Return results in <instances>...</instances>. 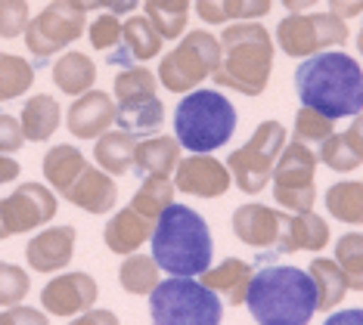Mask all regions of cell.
Instances as JSON below:
<instances>
[{
    "label": "cell",
    "instance_id": "cell-1",
    "mask_svg": "<svg viewBox=\"0 0 363 325\" xmlns=\"http://www.w3.org/2000/svg\"><path fill=\"white\" fill-rule=\"evenodd\" d=\"M295 93L301 106L326 118H354L363 112V69L342 50L308 56L295 69Z\"/></svg>",
    "mask_w": 363,
    "mask_h": 325
},
{
    "label": "cell",
    "instance_id": "cell-2",
    "mask_svg": "<svg viewBox=\"0 0 363 325\" xmlns=\"http://www.w3.org/2000/svg\"><path fill=\"white\" fill-rule=\"evenodd\" d=\"M152 257L159 270L171 276H202L211 266V232L199 211L186 205H168L155 217L152 227Z\"/></svg>",
    "mask_w": 363,
    "mask_h": 325
},
{
    "label": "cell",
    "instance_id": "cell-3",
    "mask_svg": "<svg viewBox=\"0 0 363 325\" xmlns=\"http://www.w3.org/2000/svg\"><path fill=\"white\" fill-rule=\"evenodd\" d=\"M245 307L258 325H308L317 313L311 273L298 266H264L252 276Z\"/></svg>",
    "mask_w": 363,
    "mask_h": 325
},
{
    "label": "cell",
    "instance_id": "cell-4",
    "mask_svg": "<svg viewBox=\"0 0 363 325\" xmlns=\"http://www.w3.org/2000/svg\"><path fill=\"white\" fill-rule=\"evenodd\" d=\"M220 40V65L214 84L242 96H261L274 72V38L258 22L227 25Z\"/></svg>",
    "mask_w": 363,
    "mask_h": 325
},
{
    "label": "cell",
    "instance_id": "cell-5",
    "mask_svg": "<svg viewBox=\"0 0 363 325\" xmlns=\"http://www.w3.org/2000/svg\"><path fill=\"white\" fill-rule=\"evenodd\" d=\"M236 130V108L220 90H189L174 108V137L189 152H214Z\"/></svg>",
    "mask_w": 363,
    "mask_h": 325
},
{
    "label": "cell",
    "instance_id": "cell-6",
    "mask_svg": "<svg viewBox=\"0 0 363 325\" xmlns=\"http://www.w3.org/2000/svg\"><path fill=\"white\" fill-rule=\"evenodd\" d=\"M152 325H220L224 304L193 276H171L150 295Z\"/></svg>",
    "mask_w": 363,
    "mask_h": 325
},
{
    "label": "cell",
    "instance_id": "cell-7",
    "mask_svg": "<svg viewBox=\"0 0 363 325\" xmlns=\"http://www.w3.org/2000/svg\"><path fill=\"white\" fill-rule=\"evenodd\" d=\"M218 65H220V40L208 35V31L196 28L180 38V44L171 53L162 56L155 78L171 93H189L205 78H211L218 72Z\"/></svg>",
    "mask_w": 363,
    "mask_h": 325
},
{
    "label": "cell",
    "instance_id": "cell-8",
    "mask_svg": "<svg viewBox=\"0 0 363 325\" xmlns=\"http://www.w3.org/2000/svg\"><path fill=\"white\" fill-rule=\"evenodd\" d=\"M289 143V133L279 121H264L258 124V130L249 137V143L242 149H233L227 158L230 177L242 193L258 195L264 193V186L274 177L277 158Z\"/></svg>",
    "mask_w": 363,
    "mask_h": 325
},
{
    "label": "cell",
    "instance_id": "cell-9",
    "mask_svg": "<svg viewBox=\"0 0 363 325\" xmlns=\"http://www.w3.org/2000/svg\"><path fill=\"white\" fill-rule=\"evenodd\" d=\"M270 183H274L277 205L286 207L289 214L313 211V202H317V152L298 139L286 143V149L277 158Z\"/></svg>",
    "mask_w": 363,
    "mask_h": 325
},
{
    "label": "cell",
    "instance_id": "cell-10",
    "mask_svg": "<svg viewBox=\"0 0 363 325\" xmlns=\"http://www.w3.org/2000/svg\"><path fill=\"white\" fill-rule=\"evenodd\" d=\"M348 25L335 13H289L277 25V44L286 56L308 59L329 47H342L348 40Z\"/></svg>",
    "mask_w": 363,
    "mask_h": 325
},
{
    "label": "cell",
    "instance_id": "cell-11",
    "mask_svg": "<svg viewBox=\"0 0 363 325\" xmlns=\"http://www.w3.org/2000/svg\"><path fill=\"white\" fill-rule=\"evenodd\" d=\"M87 13H81L78 6H72L69 0H50L26 28V47L38 59H50L53 53H60L69 44L84 35Z\"/></svg>",
    "mask_w": 363,
    "mask_h": 325
},
{
    "label": "cell",
    "instance_id": "cell-12",
    "mask_svg": "<svg viewBox=\"0 0 363 325\" xmlns=\"http://www.w3.org/2000/svg\"><path fill=\"white\" fill-rule=\"evenodd\" d=\"M56 193L44 183H22L13 195L0 198V241L22 236L56 217Z\"/></svg>",
    "mask_w": 363,
    "mask_h": 325
},
{
    "label": "cell",
    "instance_id": "cell-13",
    "mask_svg": "<svg viewBox=\"0 0 363 325\" xmlns=\"http://www.w3.org/2000/svg\"><path fill=\"white\" fill-rule=\"evenodd\" d=\"M289 223L292 214L277 211V207L249 202L239 205L233 211V232L242 245L255 248L264 254H286V239H289Z\"/></svg>",
    "mask_w": 363,
    "mask_h": 325
},
{
    "label": "cell",
    "instance_id": "cell-14",
    "mask_svg": "<svg viewBox=\"0 0 363 325\" xmlns=\"http://www.w3.org/2000/svg\"><path fill=\"white\" fill-rule=\"evenodd\" d=\"M174 186L180 193L196 195V198H220L233 186V177H230L227 164L218 161L214 155L193 152L189 158H180L174 171Z\"/></svg>",
    "mask_w": 363,
    "mask_h": 325
},
{
    "label": "cell",
    "instance_id": "cell-15",
    "mask_svg": "<svg viewBox=\"0 0 363 325\" xmlns=\"http://www.w3.org/2000/svg\"><path fill=\"white\" fill-rule=\"evenodd\" d=\"M100 297V285L90 273H60L40 291V307L50 316H78Z\"/></svg>",
    "mask_w": 363,
    "mask_h": 325
},
{
    "label": "cell",
    "instance_id": "cell-16",
    "mask_svg": "<svg viewBox=\"0 0 363 325\" xmlns=\"http://www.w3.org/2000/svg\"><path fill=\"white\" fill-rule=\"evenodd\" d=\"M112 124H115V99L109 93H103V90L81 93L69 106V115H65V127L78 139L103 137L106 130H112Z\"/></svg>",
    "mask_w": 363,
    "mask_h": 325
},
{
    "label": "cell",
    "instance_id": "cell-17",
    "mask_svg": "<svg viewBox=\"0 0 363 325\" xmlns=\"http://www.w3.org/2000/svg\"><path fill=\"white\" fill-rule=\"evenodd\" d=\"M75 227H47L26 245V261L35 273H60L75 257Z\"/></svg>",
    "mask_w": 363,
    "mask_h": 325
},
{
    "label": "cell",
    "instance_id": "cell-18",
    "mask_svg": "<svg viewBox=\"0 0 363 325\" xmlns=\"http://www.w3.org/2000/svg\"><path fill=\"white\" fill-rule=\"evenodd\" d=\"M62 198H69L72 205L81 207V211H87V214H109L115 207V202H118V186H115L112 173L87 164Z\"/></svg>",
    "mask_w": 363,
    "mask_h": 325
},
{
    "label": "cell",
    "instance_id": "cell-19",
    "mask_svg": "<svg viewBox=\"0 0 363 325\" xmlns=\"http://www.w3.org/2000/svg\"><path fill=\"white\" fill-rule=\"evenodd\" d=\"M121 50L109 53L112 65H130V62H146L155 59L162 50V35L155 31V25L146 16H130L128 22H121Z\"/></svg>",
    "mask_w": 363,
    "mask_h": 325
},
{
    "label": "cell",
    "instance_id": "cell-20",
    "mask_svg": "<svg viewBox=\"0 0 363 325\" xmlns=\"http://www.w3.org/2000/svg\"><path fill=\"white\" fill-rule=\"evenodd\" d=\"M152 227H155V220L143 217L140 211H134V207L128 205V207H121L109 223H106L103 241H106V248H109L112 254H125L128 257V254L140 251V248L150 241Z\"/></svg>",
    "mask_w": 363,
    "mask_h": 325
},
{
    "label": "cell",
    "instance_id": "cell-21",
    "mask_svg": "<svg viewBox=\"0 0 363 325\" xmlns=\"http://www.w3.org/2000/svg\"><path fill=\"white\" fill-rule=\"evenodd\" d=\"M252 263L239 261V257H227V261H220L218 266H208V270L199 276L202 285H208L218 297H224L230 307H239L245 304V297H249V285H252Z\"/></svg>",
    "mask_w": 363,
    "mask_h": 325
},
{
    "label": "cell",
    "instance_id": "cell-22",
    "mask_svg": "<svg viewBox=\"0 0 363 325\" xmlns=\"http://www.w3.org/2000/svg\"><path fill=\"white\" fill-rule=\"evenodd\" d=\"M134 155H137V133L106 130L103 137H96V146H94L96 168H103L112 177H125L134 168Z\"/></svg>",
    "mask_w": 363,
    "mask_h": 325
},
{
    "label": "cell",
    "instance_id": "cell-23",
    "mask_svg": "<svg viewBox=\"0 0 363 325\" xmlns=\"http://www.w3.org/2000/svg\"><path fill=\"white\" fill-rule=\"evenodd\" d=\"M60 121H62V108L50 93H38L26 99L19 115L22 133H26L28 143H47L56 133V127H60Z\"/></svg>",
    "mask_w": 363,
    "mask_h": 325
},
{
    "label": "cell",
    "instance_id": "cell-24",
    "mask_svg": "<svg viewBox=\"0 0 363 325\" xmlns=\"http://www.w3.org/2000/svg\"><path fill=\"white\" fill-rule=\"evenodd\" d=\"M162 118H164V106L155 93L115 99V124L128 133H152L159 130Z\"/></svg>",
    "mask_w": 363,
    "mask_h": 325
},
{
    "label": "cell",
    "instance_id": "cell-25",
    "mask_svg": "<svg viewBox=\"0 0 363 325\" xmlns=\"http://www.w3.org/2000/svg\"><path fill=\"white\" fill-rule=\"evenodd\" d=\"M180 164V143L177 137H150L137 143L134 168L152 177H174Z\"/></svg>",
    "mask_w": 363,
    "mask_h": 325
},
{
    "label": "cell",
    "instance_id": "cell-26",
    "mask_svg": "<svg viewBox=\"0 0 363 325\" xmlns=\"http://www.w3.org/2000/svg\"><path fill=\"white\" fill-rule=\"evenodd\" d=\"M274 0H196V13L208 25L224 22H255L270 13Z\"/></svg>",
    "mask_w": 363,
    "mask_h": 325
},
{
    "label": "cell",
    "instance_id": "cell-27",
    "mask_svg": "<svg viewBox=\"0 0 363 325\" xmlns=\"http://www.w3.org/2000/svg\"><path fill=\"white\" fill-rule=\"evenodd\" d=\"M84 168H87V158L81 155V149L69 146V143L47 149V155H44V180L50 183V189L60 195L69 193L72 183L81 177Z\"/></svg>",
    "mask_w": 363,
    "mask_h": 325
},
{
    "label": "cell",
    "instance_id": "cell-28",
    "mask_svg": "<svg viewBox=\"0 0 363 325\" xmlns=\"http://www.w3.org/2000/svg\"><path fill=\"white\" fill-rule=\"evenodd\" d=\"M94 81H96V65L87 53L69 50V53H62L53 65V84L60 87L65 96L87 93V90H94Z\"/></svg>",
    "mask_w": 363,
    "mask_h": 325
},
{
    "label": "cell",
    "instance_id": "cell-29",
    "mask_svg": "<svg viewBox=\"0 0 363 325\" xmlns=\"http://www.w3.org/2000/svg\"><path fill=\"white\" fill-rule=\"evenodd\" d=\"M311 279H313V291H317V313H329L348 295V282L342 276V266L329 257H313L311 261Z\"/></svg>",
    "mask_w": 363,
    "mask_h": 325
},
{
    "label": "cell",
    "instance_id": "cell-30",
    "mask_svg": "<svg viewBox=\"0 0 363 325\" xmlns=\"http://www.w3.org/2000/svg\"><path fill=\"white\" fill-rule=\"evenodd\" d=\"M326 211L338 223L363 227V180H342L326 189Z\"/></svg>",
    "mask_w": 363,
    "mask_h": 325
},
{
    "label": "cell",
    "instance_id": "cell-31",
    "mask_svg": "<svg viewBox=\"0 0 363 325\" xmlns=\"http://www.w3.org/2000/svg\"><path fill=\"white\" fill-rule=\"evenodd\" d=\"M329 245V223L320 214H292V223H289V239H286V254L295 251H313Z\"/></svg>",
    "mask_w": 363,
    "mask_h": 325
},
{
    "label": "cell",
    "instance_id": "cell-32",
    "mask_svg": "<svg viewBox=\"0 0 363 325\" xmlns=\"http://www.w3.org/2000/svg\"><path fill=\"white\" fill-rule=\"evenodd\" d=\"M118 282H121V288H125L128 295L146 297V295H152L155 285L162 282V270H159V263H155L152 254L134 251V254L125 257V263H121Z\"/></svg>",
    "mask_w": 363,
    "mask_h": 325
},
{
    "label": "cell",
    "instance_id": "cell-33",
    "mask_svg": "<svg viewBox=\"0 0 363 325\" xmlns=\"http://www.w3.org/2000/svg\"><path fill=\"white\" fill-rule=\"evenodd\" d=\"M146 19L155 25L162 40H177L186 31L189 0H146Z\"/></svg>",
    "mask_w": 363,
    "mask_h": 325
},
{
    "label": "cell",
    "instance_id": "cell-34",
    "mask_svg": "<svg viewBox=\"0 0 363 325\" xmlns=\"http://www.w3.org/2000/svg\"><path fill=\"white\" fill-rule=\"evenodd\" d=\"M174 195H177V186L171 177H152V173H146V180L140 183V189L130 198V207L143 217H150V220H155L164 207L174 205Z\"/></svg>",
    "mask_w": 363,
    "mask_h": 325
},
{
    "label": "cell",
    "instance_id": "cell-35",
    "mask_svg": "<svg viewBox=\"0 0 363 325\" xmlns=\"http://www.w3.org/2000/svg\"><path fill=\"white\" fill-rule=\"evenodd\" d=\"M35 84V65L22 56L0 53V103L26 96Z\"/></svg>",
    "mask_w": 363,
    "mask_h": 325
},
{
    "label": "cell",
    "instance_id": "cell-36",
    "mask_svg": "<svg viewBox=\"0 0 363 325\" xmlns=\"http://www.w3.org/2000/svg\"><path fill=\"white\" fill-rule=\"evenodd\" d=\"M335 263L342 266L348 291H363V232H345L335 241Z\"/></svg>",
    "mask_w": 363,
    "mask_h": 325
},
{
    "label": "cell",
    "instance_id": "cell-37",
    "mask_svg": "<svg viewBox=\"0 0 363 325\" xmlns=\"http://www.w3.org/2000/svg\"><path fill=\"white\" fill-rule=\"evenodd\" d=\"M295 137L292 139H298V143L304 146H311V149H317L323 139H329L335 133L333 127V118H326V115H320L317 108H308V106H301L298 108V115H295Z\"/></svg>",
    "mask_w": 363,
    "mask_h": 325
},
{
    "label": "cell",
    "instance_id": "cell-38",
    "mask_svg": "<svg viewBox=\"0 0 363 325\" xmlns=\"http://www.w3.org/2000/svg\"><path fill=\"white\" fill-rule=\"evenodd\" d=\"M317 161H323L326 168H333L338 173H351L360 168V158L357 152L348 146V139H345V133H333L329 139H323V143L317 146Z\"/></svg>",
    "mask_w": 363,
    "mask_h": 325
},
{
    "label": "cell",
    "instance_id": "cell-39",
    "mask_svg": "<svg viewBox=\"0 0 363 325\" xmlns=\"http://www.w3.org/2000/svg\"><path fill=\"white\" fill-rule=\"evenodd\" d=\"M31 279L22 266L16 263H0V307H16L22 304V297H28Z\"/></svg>",
    "mask_w": 363,
    "mask_h": 325
},
{
    "label": "cell",
    "instance_id": "cell-40",
    "mask_svg": "<svg viewBox=\"0 0 363 325\" xmlns=\"http://www.w3.org/2000/svg\"><path fill=\"white\" fill-rule=\"evenodd\" d=\"M159 87V78L150 69H125L115 74V99H130V96H150Z\"/></svg>",
    "mask_w": 363,
    "mask_h": 325
},
{
    "label": "cell",
    "instance_id": "cell-41",
    "mask_svg": "<svg viewBox=\"0 0 363 325\" xmlns=\"http://www.w3.org/2000/svg\"><path fill=\"white\" fill-rule=\"evenodd\" d=\"M28 22H31L28 0H0V38L13 40L26 35Z\"/></svg>",
    "mask_w": 363,
    "mask_h": 325
},
{
    "label": "cell",
    "instance_id": "cell-42",
    "mask_svg": "<svg viewBox=\"0 0 363 325\" xmlns=\"http://www.w3.org/2000/svg\"><path fill=\"white\" fill-rule=\"evenodd\" d=\"M87 35H90V47H94V50H106V53H109L112 47L121 44V22H118V16H115V13L96 16V19L90 22Z\"/></svg>",
    "mask_w": 363,
    "mask_h": 325
},
{
    "label": "cell",
    "instance_id": "cell-43",
    "mask_svg": "<svg viewBox=\"0 0 363 325\" xmlns=\"http://www.w3.org/2000/svg\"><path fill=\"white\" fill-rule=\"evenodd\" d=\"M26 146V133H22L19 118L13 115H0V155H13Z\"/></svg>",
    "mask_w": 363,
    "mask_h": 325
},
{
    "label": "cell",
    "instance_id": "cell-44",
    "mask_svg": "<svg viewBox=\"0 0 363 325\" xmlns=\"http://www.w3.org/2000/svg\"><path fill=\"white\" fill-rule=\"evenodd\" d=\"M0 319H4V325H50L44 313L35 310V307H26V304L6 307V310L0 313Z\"/></svg>",
    "mask_w": 363,
    "mask_h": 325
},
{
    "label": "cell",
    "instance_id": "cell-45",
    "mask_svg": "<svg viewBox=\"0 0 363 325\" xmlns=\"http://www.w3.org/2000/svg\"><path fill=\"white\" fill-rule=\"evenodd\" d=\"M69 325H121V322H118V316H115L112 310H94V307H90V310L78 313Z\"/></svg>",
    "mask_w": 363,
    "mask_h": 325
},
{
    "label": "cell",
    "instance_id": "cell-46",
    "mask_svg": "<svg viewBox=\"0 0 363 325\" xmlns=\"http://www.w3.org/2000/svg\"><path fill=\"white\" fill-rule=\"evenodd\" d=\"M329 13H335L338 19H354L363 16V0H329Z\"/></svg>",
    "mask_w": 363,
    "mask_h": 325
},
{
    "label": "cell",
    "instance_id": "cell-47",
    "mask_svg": "<svg viewBox=\"0 0 363 325\" xmlns=\"http://www.w3.org/2000/svg\"><path fill=\"white\" fill-rule=\"evenodd\" d=\"M345 139H348V146L357 152V158L363 161V112L354 115V124L348 130H345Z\"/></svg>",
    "mask_w": 363,
    "mask_h": 325
},
{
    "label": "cell",
    "instance_id": "cell-48",
    "mask_svg": "<svg viewBox=\"0 0 363 325\" xmlns=\"http://www.w3.org/2000/svg\"><path fill=\"white\" fill-rule=\"evenodd\" d=\"M323 325H363V310H338V313H329Z\"/></svg>",
    "mask_w": 363,
    "mask_h": 325
},
{
    "label": "cell",
    "instance_id": "cell-49",
    "mask_svg": "<svg viewBox=\"0 0 363 325\" xmlns=\"http://www.w3.org/2000/svg\"><path fill=\"white\" fill-rule=\"evenodd\" d=\"M19 173H22V168L13 155H0V186H4V183H13Z\"/></svg>",
    "mask_w": 363,
    "mask_h": 325
},
{
    "label": "cell",
    "instance_id": "cell-50",
    "mask_svg": "<svg viewBox=\"0 0 363 325\" xmlns=\"http://www.w3.org/2000/svg\"><path fill=\"white\" fill-rule=\"evenodd\" d=\"M140 0H103V10L106 13H115V16H125V13H134Z\"/></svg>",
    "mask_w": 363,
    "mask_h": 325
},
{
    "label": "cell",
    "instance_id": "cell-51",
    "mask_svg": "<svg viewBox=\"0 0 363 325\" xmlns=\"http://www.w3.org/2000/svg\"><path fill=\"white\" fill-rule=\"evenodd\" d=\"M313 4H320V0H283V6L289 13H308Z\"/></svg>",
    "mask_w": 363,
    "mask_h": 325
},
{
    "label": "cell",
    "instance_id": "cell-52",
    "mask_svg": "<svg viewBox=\"0 0 363 325\" xmlns=\"http://www.w3.org/2000/svg\"><path fill=\"white\" fill-rule=\"evenodd\" d=\"M72 6H78L81 13H90V10H100L103 6V0H69Z\"/></svg>",
    "mask_w": 363,
    "mask_h": 325
},
{
    "label": "cell",
    "instance_id": "cell-53",
    "mask_svg": "<svg viewBox=\"0 0 363 325\" xmlns=\"http://www.w3.org/2000/svg\"><path fill=\"white\" fill-rule=\"evenodd\" d=\"M357 50H360V56H363V28H360V35H357Z\"/></svg>",
    "mask_w": 363,
    "mask_h": 325
},
{
    "label": "cell",
    "instance_id": "cell-54",
    "mask_svg": "<svg viewBox=\"0 0 363 325\" xmlns=\"http://www.w3.org/2000/svg\"><path fill=\"white\" fill-rule=\"evenodd\" d=\"M0 325H4V319H0Z\"/></svg>",
    "mask_w": 363,
    "mask_h": 325
}]
</instances>
